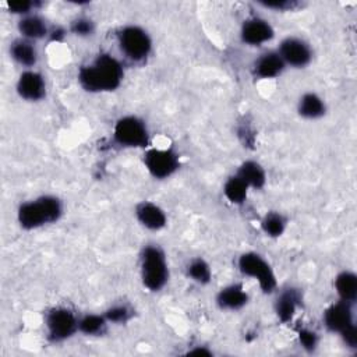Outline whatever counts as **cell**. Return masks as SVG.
Returning a JSON list of instances; mask_svg holds the SVG:
<instances>
[{
  "instance_id": "cell-7",
  "label": "cell",
  "mask_w": 357,
  "mask_h": 357,
  "mask_svg": "<svg viewBox=\"0 0 357 357\" xmlns=\"http://www.w3.org/2000/svg\"><path fill=\"white\" fill-rule=\"evenodd\" d=\"M47 339L50 342H63L78 332L77 315L66 307H54L46 314L45 319Z\"/></svg>"
},
{
  "instance_id": "cell-32",
  "label": "cell",
  "mask_w": 357,
  "mask_h": 357,
  "mask_svg": "<svg viewBox=\"0 0 357 357\" xmlns=\"http://www.w3.org/2000/svg\"><path fill=\"white\" fill-rule=\"evenodd\" d=\"M49 35H50L52 40H61L64 36V31L61 28H56L52 32H49Z\"/></svg>"
},
{
  "instance_id": "cell-12",
  "label": "cell",
  "mask_w": 357,
  "mask_h": 357,
  "mask_svg": "<svg viewBox=\"0 0 357 357\" xmlns=\"http://www.w3.org/2000/svg\"><path fill=\"white\" fill-rule=\"evenodd\" d=\"M273 35L275 31L272 25L261 17H251L245 20L240 31L241 40L250 46H261L262 43L271 40Z\"/></svg>"
},
{
  "instance_id": "cell-19",
  "label": "cell",
  "mask_w": 357,
  "mask_h": 357,
  "mask_svg": "<svg viewBox=\"0 0 357 357\" xmlns=\"http://www.w3.org/2000/svg\"><path fill=\"white\" fill-rule=\"evenodd\" d=\"M297 112L301 117L314 120V119H319L325 114L326 105H325L324 99L319 95H317L315 92H305L298 99Z\"/></svg>"
},
{
  "instance_id": "cell-15",
  "label": "cell",
  "mask_w": 357,
  "mask_h": 357,
  "mask_svg": "<svg viewBox=\"0 0 357 357\" xmlns=\"http://www.w3.org/2000/svg\"><path fill=\"white\" fill-rule=\"evenodd\" d=\"M135 216L138 222L149 230H160L167 223L165 211L151 201L139 202L135 206Z\"/></svg>"
},
{
  "instance_id": "cell-28",
  "label": "cell",
  "mask_w": 357,
  "mask_h": 357,
  "mask_svg": "<svg viewBox=\"0 0 357 357\" xmlns=\"http://www.w3.org/2000/svg\"><path fill=\"white\" fill-rule=\"evenodd\" d=\"M70 29L73 33L78 35V36H89L93 33L95 31V25L92 22V20L86 18V17H78L75 18L71 25Z\"/></svg>"
},
{
  "instance_id": "cell-8",
  "label": "cell",
  "mask_w": 357,
  "mask_h": 357,
  "mask_svg": "<svg viewBox=\"0 0 357 357\" xmlns=\"http://www.w3.org/2000/svg\"><path fill=\"white\" fill-rule=\"evenodd\" d=\"M144 165L155 178H167L177 172L180 158L173 149L151 148L144 155Z\"/></svg>"
},
{
  "instance_id": "cell-33",
  "label": "cell",
  "mask_w": 357,
  "mask_h": 357,
  "mask_svg": "<svg viewBox=\"0 0 357 357\" xmlns=\"http://www.w3.org/2000/svg\"><path fill=\"white\" fill-rule=\"evenodd\" d=\"M188 354H201V356H211L212 354V351L211 350H208L205 346H202V347H197V349H194V350H190L188 351Z\"/></svg>"
},
{
  "instance_id": "cell-3",
  "label": "cell",
  "mask_w": 357,
  "mask_h": 357,
  "mask_svg": "<svg viewBox=\"0 0 357 357\" xmlns=\"http://www.w3.org/2000/svg\"><path fill=\"white\" fill-rule=\"evenodd\" d=\"M141 280L151 291L160 290L169 280L166 255L156 244H148L141 251Z\"/></svg>"
},
{
  "instance_id": "cell-1",
  "label": "cell",
  "mask_w": 357,
  "mask_h": 357,
  "mask_svg": "<svg viewBox=\"0 0 357 357\" xmlns=\"http://www.w3.org/2000/svg\"><path fill=\"white\" fill-rule=\"evenodd\" d=\"M124 78L123 64L112 54L102 53L78 71V82L88 92H110L120 86Z\"/></svg>"
},
{
  "instance_id": "cell-31",
  "label": "cell",
  "mask_w": 357,
  "mask_h": 357,
  "mask_svg": "<svg viewBox=\"0 0 357 357\" xmlns=\"http://www.w3.org/2000/svg\"><path fill=\"white\" fill-rule=\"evenodd\" d=\"M261 4L266 8H273L276 11H287L298 7V1L296 0H273V1H261Z\"/></svg>"
},
{
  "instance_id": "cell-6",
  "label": "cell",
  "mask_w": 357,
  "mask_h": 357,
  "mask_svg": "<svg viewBox=\"0 0 357 357\" xmlns=\"http://www.w3.org/2000/svg\"><path fill=\"white\" fill-rule=\"evenodd\" d=\"M237 265L243 275L258 280V284L264 293L269 294L276 289V276L273 269L262 255L254 251L244 252L238 257Z\"/></svg>"
},
{
  "instance_id": "cell-27",
  "label": "cell",
  "mask_w": 357,
  "mask_h": 357,
  "mask_svg": "<svg viewBox=\"0 0 357 357\" xmlns=\"http://www.w3.org/2000/svg\"><path fill=\"white\" fill-rule=\"evenodd\" d=\"M297 337H298V342H300L301 347L308 353L315 351V349L318 347L319 336L315 331H312L310 328H300L297 331Z\"/></svg>"
},
{
  "instance_id": "cell-10",
  "label": "cell",
  "mask_w": 357,
  "mask_h": 357,
  "mask_svg": "<svg viewBox=\"0 0 357 357\" xmlns=\"http://www.w3.org/2000/svg\"><path fill=\"white\" fill-rule=\"evenodd\" d=\"M322 321H324L325 328L329 332L340 333L344 328L354 324L351 303H347V301H343V300L332 303L324 311Z\"/></svg>"
},
{
  "instance_id": "cell-18",
  "label": "cell",
  "mask_w": 357,
  "mask_h": 357,
  "mask_svg": "<svg viewBox=\"0 0 357 357\" xmlns=\"http://www.w3.org/2000/svg\"><path fill=\"white\" fill-rule=\"evenodd\" d=\"M10 54L11 57L24 67H33L38 61V50L32 40H28L25 38L15 39L10 46Z\"/></svg>"
},
{
  "instance_id": "cell-21",
  "label": "cell",
  "mask_w": 357,
  "mask_h": 357,
  "mask_svg": "<svg viewBox=\"0 0 357 357\" xmlns=\"http://www.w3.org/2000/svg\"><path fill=\"white\" fill-rule=\"evenodd\" d=\"M335 289L339 300L354 303L357 298V276L351 271H342L335 278Z\"/></svg>"
},
{
  "instance_id": "cell-20",
  "label": "cell",
  "mask_w": 357,
  "mask_h": 357,
  "mask_svg": "<svg viewBox=\"0 0 357 357\" xmlns=\"http://www.w3.org/2000/svg\"><path fill=\"white\" fill-rule=\"evenodd\" d=\"M250 188L259 190L266 183L265 169L255 160H245L240 165L236 173Z\"/></svg>"
},
{
  "instance_id": "cell-16",
  "label": "cell",
  "mask_w": 357,
  "mask_h": 357,
  "mask_svg": "<svg viewBox=\"0 0 357 357\" xmlns=\"http://www.w3.org/2000/svg\"><path fill=\"white\" fill-rule=\"evenodd\" d=\"M248 303V293L244 290L243 284L233 283L222 287L216 294V304L222 310L236 311L243 308Z\"/></svg>"
},
{
  "instance_id": "cell-11",
  "label": "cell",
  "mask_w": 357,
  "mask_h": 357,
  "mask_svg": "<svg viewBox=\"0 0 357 357\" xmlns=\"http://www.w3.org/2000/svg\"><path fill=\"white\" fill-rule=\"evenodd\" d=\"M17 93L20 98L29 100V102H38L45 98L46 95V82L40 73L35 70H25L20 74L17 81Z\"/></svg>"
},
{
  "instance_id": "cell-4",
  "label": "cell",
  "mask_w": 357,
  "mask_h": 357,
  "mask_svg": "<svg viewBox=\"0 0 357 357\" xmlns=\"http://www.w3.org/2000/svg\"><path fill=\"white\" fill-rule=\"evenodd\" d=\"M117 40L123 54L132 61L145 60L152 50L151 36L138 25H126L120 28Z\"/></svg>"
},
{
  "instance_id": "cell-13",
  "label": "cell",
  "mask_w": 357,
  "mask_h": 357,
  "mask_svg": "<svg viewBox=\"0 0 357 357\" xmlns=\"http://www.w3.org/2000/svg\"><path fill=\"white\" fill-rule=\"evenodd\" d=\"M301 303H303V296L298 289L296 287L283 289L275 301V312L279 321L283 324L290 322L296 315Z\"/></svg>"
},
{
  "instance_id": "cell-17",
  "label": "cell",
  "mask_w": 357,
  "mask_h": 357,
  "mask_svg": "<svg viewBox=\"0 0 357 357\" xmlns=\"http://www.w3.org/2000/svg\"><path fill=\"white\" fill-rule=\"evenodd\" d=\"M18 31L22 35V38L28 40H38L49 35L46 21L36 14H28L22 17L18 22Z\"/></svg>"
},
{
  "instance_id": "cell-9",
  "label": "cell",
  "mask_w": 357,
  "mask_h": 357,
  "mask_svg": "<svg viewBox=\"0 0 357 357\" xmlns=\"http://www.w3.org/2000/svg\"><path fill=\"white\" fill-rule=\"evenodd\" d=\"M278 53L286 66H291L296 68H303L308 66L312 59V50L310 45L304 39L297 36L284 38L279 45Z\"/></svg>"
},
{
  "instance_id": "cell-30",
  "label": "cell",
  "mask_w": 357,
  "mask_h": 357,
  "mask_svg": "<svg viewBox=\"0 0 357 357\" xmlns=\"http://www.w3.org/2000/svg\"><path fill=\"white\" fill-rule=\"evenodd\" d=\"M340 337H342V340H343V343L347 349H351V350L357 349V329H356L354 324L344 328L340 332Z\"/></svg>"
},
{
  "instance_id": "cell-23",
  "label": "cell",
  "mask_w": 357,
  "mask_h": 357,
  "mask_svg": "<svg viewBox=\"0 0 357 357\" xmlns=\"http://www.w3.org/2000/svg\"><path fill=\"white\" fill-rule=\"evenodd\" d=\"M248 188L250 187L237 174H234L226 180L223 185V194L231 204L241 205L247 199Z\"/></svg>"
},
{
  "instance_id": "cell-22",
  "label": "cell",
  "mask_w": 357,
  "mask_h": 357,
  "mask_svg": "<svg viewBox=\"0 0 357 357\" xmlns=\"http://www.w3.org/2000/svg\"><path fill=\"white\" fill-rule=\"evenodd\" d=\"M107 319L100 314H85L78 318V332L86 336H99L105 333Z\"/></svg>"
},
{
  "instance_id": "cell-29",
  "label": "cell",
  "mask_w": 357,
  "mask_h": 357,
  "mask_svg": "<svg viewBox=\"0 0 357 357\" xmlns=\"http://www.w3.org/2000/svg\"><path fill=\"white\" fill-rule=\"evenodd\" d=\"M36 3L35 1H26V0H22V1H11V3H7V7L10 10V13L13 14H18V15H28L31 14V10L35 8Z\"/></svg>"
},
{
  "instance_id": "cell-26",
  "label": "cell",
  "mask_w": 357,
  "mask_h": 357,
  "mask_svg": "<svg viewBox=\"0 0 357 357\" xmlns=\"http://www.w3.org/2000/svg\"><path fill=\"white\" fill-rule=\"evenodd\" d=\"M132 312H134L132 308L127 304H114L109 307L103 315L106 317L107 322L126 324L132 317Z\"/></svg>"
},
{
  "instance_id": "cell-2",
  "label": "cell",
  "mask_w": 357,
  "mask_h": 357,
  "mask_svg": "<svg viewBox=\"0 0 357 357\" xmlns=\"http://www.w3.org/2000/svg\"><path fill=\"white\" fill-rule=\"evenodd\" d=\"M63 215V204L54 195H42L18 206L17 219L22 229L32 230L56 223Z\"/></svg>"
},
{
  "instance_id": "cell-5",
  "label": "cell",
  "mask_w": 357,
  "mask_h": 357,
  "mask_svg": "<svg viewBox=\"0 0 357 357\" xmlns=\"http://www.w3.org/2000/svg\"><path fill=\"white\" fill-rule=\"evenodd\" d=\"M113 138L120 146L145 148L149 142V132L142 119L137 116H123L114 124Z\"/></svg>"
},
{
  "instance_id": "cell-24",
  "label": "cell",
  "mask_w": 357,
  "mask_h": 357,
  "mask_svg": "<svg viewBox=\"0 0 357 357\" xmlns=\"http://www.w3.org/2000/svg\"><path fill=\"white\" fill-rule=\"evenodd\" d=\"M286 225H287V219L280 212H276V211L266 212L261 220V227L264 233L273 238L280 237L284 233Z\"/></svg>"
},
{
  "instance_id": "cell-25",
  "label": "cell",
  "mask_w": 357,
  "mask_h": 357,
  "mask_svg": "<svg viewBox=\"0 0 357 357\" xmlns=\"http://www.w3.org/2000/svg\"><path fill=\"white\" fill-rule=\"evenodd\" d=\"M187 276L199 283V284H206L211 282V278H212V271H211V266L209 264L198 257V258H194L188 262L187 265Z\"/></svg>"
},
{
  "instance_id": "cell-14",
  "label": "cell",
  "mask_w": 357,
  "mask_h": 357,
  "mask_svg": "<svg viewBox=\"0 0 357 357\" xmlns=\"http://www.w3.org/2000/svg\"><path fill=\"white\" fill-rule=\"evenodd\" d=\"M284 67L286 64L279 56V53L275 50H269L259 54V57L254 61L252 73L255 77L261 79H269L279 77L283 73Z\"/></svg>"
}]
</instances>
